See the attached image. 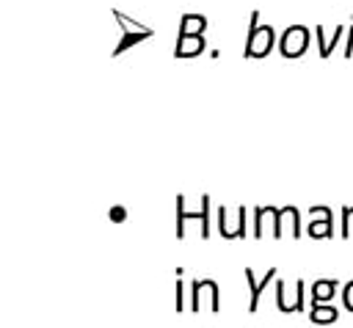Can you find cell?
Returning <instances> with one entry per match:
<instances>
[{
  "label": "cell",
  "mask_w": 353,
  "mask_h": 328,
  "mask_svg": "<svg viewBox=\"0 0 353 328\" xmlns=\"http://www.w3.org/2000/svg\"><path fill=\"white\" fill-rule=\"evenodd\" d=\"M276 44V33L270 25L259 28V11H251V25H248V39H245V58H268Z\"/></svg>",
  "instance_id": "cell-1"
},
{
  "label": "cell",
  "mask_w": 353,
  "mask_h": 328,
  "mask_svg": "<svg viewBox=\"0 0 353 328\" xmlns=\"http://www.w3.org/2000/svg\"><path fill=\"white\" fill-rule=\"evenodd\" d=\"M113 17L119 19V28H121V41L113 47V58H119L121 52H127V50H130V47H135L138 41H143V39H152V36H154V30H152L149 25L135 22V19L124 17L121 11H113Z\"/></svg>",
  "instance_id": "cell-2"
},
{
  "label": "cell",
  "mask_w": 353,
  "mask_h": 328,
  "mask_svg": "<svg viewBox=\"0 0 353 328\" xmlns=\"http://www.w3.org/2000/svg\"><path fill=\"white\" fill-rule=\"evenodd\" d=\"M309 39H312V36H309L306 25H290V28H284V33H281V39H279V52H281L284 58H298V55L306 52Z\"/></svg>",
  "instance_id": "cell-3"
},
{
  "label": "cell",
  "mask_w": 353,
  "mask_h": 328,
  "mask_svg": "<svg viewBox=\"0 0 353 328\" xmlns=\"http://www.w3.org/2000/svg\"><path fill=\"white\" fill-rule=\"evenodd\" d=\"M309 215H323V221H312L309 223V237H314V240H320V237H331L334 234V215H331V209L328 207H323V204H314L312 209H309Z\"/></svg>",
  "instance_id": "cell-4"
},
{
  "label": "cell",
  "mask_w": 353,
  "mask_h": 328,
  "mask_svg": "<svg viewBox=\"0 0 353 328\" xmlns=\"http://www.w3.org/2000/svg\"><path fill=\"white\" fill-rule=\"evenodd\" d=\"M243 276H245V281H248V287H251V303H248V311L254 314V311L259 309V295H262V289H265L270 281H276L279 270H276V267H270V270L262 276V281H256V278H254V270H251V267H243Z\"/></svg>",
  "instance_id": "cell-5"
},
{
  "label": "cell",
  "mask_w": 353,
  "mask_h": 328,
  "mask_svg": "<svg viewBox=\"0 0 353 328\" xmlns=\"http://www.w3.org/2000/svg\"><path fill=\"white\" fill-rule=\"evenodd\" d=\"M199 52H204V36H179L176 39V47H174L176 58H193Z\"/></svg>",
  "instance_id": "cell-6"
},
{
  "label": "cell",
  "mask_w": 353,
  "mask_h": 328,
  "mask_svg": "<svg viewBox=\"0 0 353 328\" xmlns=\"http://www.w3.org/2000/svg\"><path fill=\"white\" fill-rule=\"evenodd\" d=\"M314 36H317V44H320V58H328L331 52H334V47L339 44V39L345 36V25H336L334 28V36H331V41H325V30L317 25L314 28Z\"/></svg>",
  "instance_id": "cell-7"
},
{
  "label": "cell",
  "mask_w": 353,
  "mask_h": 328,
  "mask_svg": "<svg viewBox=\"0 0 353 328\" xmlns=\"http://www.w3.org/2000/svg\"><path fill=\"white\" fill-rule=\"evenodd\" d=\"M207 28V19L201 14H182L179 19V36H201Z\"/></svg>",
  "instance_id": "cell-8"
},
{
  "label": "cell",
  "mask_w": 353,
  "mask_h": 328,
  "mask_svg": "<svg viewBox=\"0 0 353 328\" xmlns=\"http://www.w3.org/2000/svg\"><path fill=\"white\" fill-rule=\"evenodd\" d=\"M336 287H339L336 278H320V281H314V284H312V303H323V300L331 303Z\"/></svg>",
  "instance_id": "cell-9"
},
{
  "label": "cell",
  "mask_w": 353,
  "mask_h": 328,
  "mask_svg": "<svg viewBox=\"0 0 353 328\" xmlns=\"http://www.w3.org/2000/svg\"><path fill=\"white\" fill-rule=\"evenodd\" d=\"M336 317H339V309H334L331 303H328V306L312 303V309H309V320H312L314 325H331V322H336Z\"/></svg>",
  "instance_id": "cell-10"
},
{
  "label": "cell",
  "mask_w": 353,
  "mask_h": 328,
  "mask_svg": "<svg viewBox=\"0 0 353 328\" xmlns=\"http://www.w3.org/2000/svg\"><path fill=\"white\" fill-rule=\"evenodd\" d=\"M176 237H185V221H201V209L199 212H185V196L179 193L176 198Z\"/></svg>",
  "instance_id": "cell-11"
},
{
  "label": "cell",
  "mask_w": 353,
  "mask_h": 328,
  "mask_svg": "<svg viewBox=\"0 0 353 328\" xmlns=\"http://www.w3.org/2000/svg\"><path fill=\"white\" fill-rule=\"evenodd\" d=\"M199 209H201V221H199L201 223V240H207L210 237V196L207 193L201 196V207Z\"/></svg>",
  "instance_id": "cell-12"
},
{
  "label": "cell",
  "mask_w": 353,
  "mask_h": 328,
  "mask_svg": "<svg viewBox=\"0 0 353 328\" xmlns=\"http://www.w3.org/2000/svg\"><path fill=\"white\" fill-rule=\"evenodd\" d=\"M201 292H204V278H201V281L196 278V281L190 284V311H193V314H196L199 306H201Z\"/></svg>",
  "instance_id": "cell-13"
},
{
  "label": "cell",
  "mask_w": 353,
  "mask_h": 328,
  "mask_svg": "<svg viewBox=\"0 0 353 328\" xmlns=\"http://www.w3.org/2000/svg\"><path fill=\"white\" fill-rule=\"evenodd\" d=\"M276 309H279L281 314H290V303H287V298H284V281H281V278H276Z\"/></svg>",
  "instance_id": "cell-14"
},
{
  "label": "cell",
  "mask_w": 353,
  "mask_h": 328,
  "mask_svg": "<svg viewBox=\"0 0 353 328\" xmlns=\"http://www.w3.org/2000/svg\"><path fill=\"white\" fill-rule=\"evenodd\" d=\"M303 289H306V281L298 278V284H295V303H292V311H303Z\"/></svg>",
  "instance_id": "cell-15"
},
{
  "label": "cell",
  "mask_w": 353,
  "mask_h": 328,
  "mask_svg": "<svg viewBox=\"0 0 353 328\" xmlns=\"http://www.w3.org/2000/svg\"><path fill=\"white\" fill-rule=\"evenodd\" d=\"M182 295H185V284H182V281H176V284H174V311H182V309H185Z\"/></svg>",
  "instance_id": "cell-16"
},
{
  "label": "cell",
  "mask_w": 353,
  "mask_h": 328,
  "mask_svg": "<svg viewBox=\"0 0 353 328\" xmlns=\"http://www.w3.org/2000/svg\"><path fill=\"white\" fill-rule=\"evenodd\" d=\"M342 303H345V309L347 311H353V278L345 284V289H342Z\"/></svg>",
  "instance_id": "cell-17"
},
{
  "label": "cell",
  "mask_w": 353,
  "mask_h": 328,
  "mask_svg": "<svg viewBox=\"0 0 353 328\" xmlns=\"http://www.w3.org/2000/svg\"><path fill=\"white\" fill-rule=\"evenodd\" d=\"M108 215H110V221H113V223L127 221V209H124V207H119V204H116V207H110V212H108Z\"/></svg>",
  "instance_id": "cell-18"
},
{
  "label": "cell",
  "mask_w": 353,
  "mask_h": 328,
  "mask_svg": "<svg viewBox=\"0 0 353 328\" xmlns=\"http://www.w3.org/2000/svg\"><path fill=\"white\" fill-rule=\"evenodd\" d=\"M237 237H245V207H237Z\"/></svg>",
  "instance_id": "cell-19"
},
{
  "label": "cell",
  "mask_w": 353,
  "mask_h": 328,
  "mask_svg": "<svg viewBox=\"0 0 353 328\" xmlns=\"http://www.w3.org/2000/svg\"><path fill=\"white\" fill-rule=\"evenodd\" d=\"M353 55V22H350V30H347V41H345V58Z\"/></svg>",
  "instance_id": "cell-20"
}]
</instances>
